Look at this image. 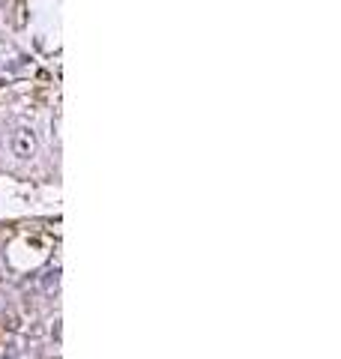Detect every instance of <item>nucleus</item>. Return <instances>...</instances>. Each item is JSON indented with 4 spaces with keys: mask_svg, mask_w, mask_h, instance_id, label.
I'll return each instance as SVG.
<instances>
[{
    "mask_svg": "<svg viewBox=\"0 0 341 359\" xmlns=\"http://www.w3.org/2000/svg\"><path fill=\"white\" fill-rule=\"evenodd\" d=\"M9 147H13V156L15 159H22V162H27V159H33L36 156V135H33V129H27V126H18L13 135H9Z\"/></svg>",
    "mask_w": 341,
    "mask_h": 359,
    "instance_id": "f257e3e1",
    "label": "nucleus"
},
{
    "mask_svg": "<svg viewBox=\"0 0 341 359\" xmlns=\"http://www.w3.org/2000/svg\"><path fill=\"white\" fill-rule=\"evenodd\" d=\"M6 15H9L13 30H24L27 27V0H15V3L6 9Z\"/></svg>",
    "mask_w": 341,
    "mask_h": 359,
    "instance_id": "f03ea898",
    "label": "nucleus"
},
{
    "mask_svg": "<svg viewBox=\"0 0 341 359\" xmlns=\"http://www.w3.org/2000/svg\"><path fill=\"white\" fill-rule=\"evenodd\" d=\"M57 285H60V266L45 269V273L39 276V287H42V294H57Z\"/></svg>",
    "mask_w": 341,
    "mask_h": 359,
    "instance_id": "7ed1b4c3",
    "label": "nucleus"
},
{
    "mask_svg": "<svg viewBox=\"0 0 341 359\" xmlns=\"http://www.w3.org/2000/svg\"><path fill=\"white\" fill-rule=\"evenodd\" d=\"M3 329H9V333H18L22 329V317L18 314H3V324H0Z\"/></svg>",
    "mask_w": 341,
    "mask_h": 359,
    "instance_id": "20e7f679",
    "label": "nucleus"
},
{
    "mask_svg": "<svg viewBox=\"0 0 341 359\" xmlns=\"http://www.w3.org/2000/svg\"><path fill=\"white\" fill-rule=\"evenodd\" d=\"M51 338H54V342H60V321H54V329H51Z\"/></svg>",
    "mask_w": 341,
    "mask_h": 359,
    "instance_id": "39448f33",
    "label": "nucleus"
},
{
    "mask_svg": "<svg viewBox=\"0 0 341 359\" xmlns=\"http://www.w3.org/2000/svg\"><path fill=\"white\" fill-rule=\"evenodd\" d=\"M9 3H13V0H0V15H3L6 9H9Z\"/></svg>",
    "mask_w": 341,
    "mask_h": 359,
    "instance_id": "423d86ee",
    "label": "nucleus"
},
{
    "mask_svg": "<svg viewBox=\"0 0 341 359\" xmlns=\"http://www.w3.org/2000/svg\"><path fill=\"white\" fill-rule=\"evenodd\" d=\"M3 359H18V353H15V351H13V353H6V356H3Z\"/></svg>",
    "mask_w": 341,
    "mask_h": 359,
    "instance_id": "0eeeda50",
    "label": "nucleus"
},
{
    "mask_svg": "<svg viewBox=\"0 0 341 359\" xmlns=\"http://www.w3.org/2000/svg\"><path fill=\"white\" fill-rule=\"evenodd\" d=\"M0 147H3V138H0Z\"/></svg>",
    "mask_w": 341,
    "mask_h": 359,
    "instance_id": "6e6552de",
    "label": "nucleus"
}]
</instances>
